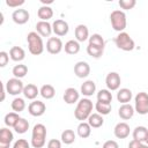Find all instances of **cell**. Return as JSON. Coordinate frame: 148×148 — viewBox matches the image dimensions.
I'll use <instances>...</instances> for the list:
<instances>
[{
  "instance_id": "cell-44",
  "label": "cell",
  "mask_w": 148,
  "mask_h": 148,
  "mask_svg": "<svg viewBox=\"0 0 148 148\" xmlns=\"http://www.w3.org/2000/svg\"><path fill=\"white\" fill-rule=\"evenodd\" d=\"M102 148H119V145L114 140H108V141H105L103 143Z\"/></svg>"
},
{
  "instance_id": "cell-36",
  "label": "cell",
  "mask_w": 148,
  "mask_h": 148,
  "mask_svg": "<svg viewBox=\"0 0 148 148\" xmlns=\"http://www.w3.org/2000/svg\"><path fill=\"white\" fill-rule=\"evenodd\" d=\"M103 52H104V49L103 47H98V46H94V45H90L88 44L87 46V53L91 57V58H95V59H98L103 56Z\"/></svg>"
},
{
  "instance_id": "cell-7",
  "label": "cell",
  "mask_w": 148,
  "mask_h": 148,
  "mask_svg": "<svg viewBox=\"0 0 148 148\" xmlns=\"http://www.w3.org/2000/svg\"><path fill=\"white\" fill-rule=\"evenodd\" d=\"M5 87H6V90L9 95H13V96H17L23 92V89H24V84L23 82L21 81V79H17V77H12L9 79L6 83H5Z\"/></svg>"
},
{
  "instance_id": "cell-8",
  "label": "cell",
  "mask_w": 148,
  "mask_h": 148,
  "mask_svg": "<svg viewBox=\"0 0 148 148\" xmlns=\"http://www.w3.org/2000/svg\"><path fill=\"white\" fill-rule=\"evenodd\" d=\"M64 44L59 37H50L46 42V51L50 54H58L62 51Z\"/></svg>"
},
{
  "instance_id": "cell-13",
  "label": "cell",
  "mask_w": 148,
  "mask_h": 148,
  "mask_svg": "<svg viewBox=\"0 0 148 148\" xmlns=\"http://www.w3.org/2000/svg\"><path fill=\"white\" fill-rule=\"evenodd\" d=\"M74 74L79 79H84L90 74V66L87 61H77L74 65Z\"/></svg>"
},
{
  "instance_id": "cell-20",
  "label": "cell",
  "mask_w": 148,
  "mask_h": 148,
  "mask_svg": "<svg viewBox=\"0 0 148 148\" xmlns=\"http://www.w3.org/2000/svg\"><path fill=\"white\" fill-rule=\"evenodd\" d=\"M96 91V84L92 80H87L84 81L82 84H81V88H80V92L86 96V97H89V96H92Z\"/></svg>"
},
{
  "instance_id": "cell-24",
  "label": "cell",
  "mask_w": 148,
  "mask_h": 148,
  "mask_svg": "<svg viewBox=\"0 0 148 148\" xmlns=\"http://www.w3.org/2000/svg\"><path fill=\"white\" fill-rule=\"evenodd\" d=\"M87 120H88V124L90 125L91 128H99V127H102L103 124H104L103 116L99 114V113H97V112L91 113Z\"/></svg>"
},
{
  "instance_id": "cell-14",
  "label": "cell",
  "mask_w": 148,
  "mask_h": 148,
  "mask_svg": "<svg viewBox=\"0 0 148 148\" xmlns=\"http://www.w3.org/2000/svg\"><path fill=\"white\" fill-rule=\"evenodd\" d=\"M13 139L14 135L9 128L2 127L0 130V148H9Z\"/></svg>"
},
{
  "instance_id": "cell-16",
  "label": "cell",
  "mask_w": 148,
  "mask_h": 148,
  "mask_svg": "<svg viewBox=\"0 0 148 148\" xmlns=\"http://www.w3.org/2000/svg\"><path fill=\"white\" fill-rule=\"evenodd\" d=\"M36 32L40 35L42 37H49L53 32L52 30V24H50L47 21H38L36 23Z\"/></svg>"
},
{
  "instance_id": "cell-33",
  "label": "cell",
  "mask_w": 148,
  "mask_h": 148,
  "mask_svg": "<svg viewBox=\"0 0 148 148\" xmlns=\"http://www.w3.org/2000/svg\"><path fill=\"white\" fill-rule=\"evenodd\" d=\"M10 108L13 110V112H16V113H20L22 112L24 109H25V102L23 98L21 97H15L12 103H10Z\"/></svg>"
},
{
  "instance_id": "cell-6",
  "label": "cell",
  "mask_w": 148,
  "mask_h": 148,
  "mask_svg": "<svg viewBox=\"0 0 148 148\" xmlns=\"http://www.w3.org/2000/svg\"><path fill=\"white\" fill-rule=\"evenodd\" d=\"M134 110L141 116L148 113V94L146 91H140L134 97Z\"/></svg>"
},
{
  "instance_id": "cell-40",
  "label": "cell",
  "mask_w": 148,
  "mask_h": 148,
  "mask_svg": "<svg viewBox=\"0 0 148 148\" xmlns=\"http://www.w3.org/2000/svg\"><path fill=\"white\" fill-rule=\"evenodd\" d=\"M13 148H30V143L25 139H18L14 142Z\"/></svg>"
},
{
  "instance_id": "cell-21",
  "label": "cell",
  "mask_w": 148,
  "mask_h": 148,
  "mask_svg": "<svg viewBox=\"0 0 148 148\" xmlns=\"http://www.w3.org/2000/svg\"><path fill=\"white\" fill-rule=\"evenodd\" d=\"M9 57L13 61L20 62L25 58V51L21 46H12L9 50Z\"/></svg>"
},
{
  "instance_id": "cell-42",
  "label": "cell",
  "mask_w": 148,
  "mask_h": 148,
  "mask_svg": "<svg viewBox=\"0 0 148 148\" xmlns=\"http://www.w3.org/2000/svg\"><path fill=\"white\" fill-rule=\"evenodd\" d=\"M6 5L12 8H18L20 6L24 5V0H6Z\"/></svg>"
},
{
  "instance_id": "cell-10",
  "label": "cell",
  "mask_w": 148,
  "mask_h": 148,
  "mask_svg": "<svg viewBox=\"0 0 148 148\" xmlns=\"http://www.w3.org/2000/svg\"><path fill=\"white\" fill-rule=\"evenodd\" d=\"M45 111H46V105L42 101L35 99L28 105V112L32 117H40L45 113Z\"/></svg>"
},
{
  "instance_id": "cell-11",
  "label": "cell",
  "mask_w": 148,
  "mask_h": 148,
  "mask_svg": "<svg viewBox=\"0 0 148 148\" xmlns=\"http://www.w3.org/2000/svg\"><path fill=\"white\" fill-rule=\"evenodd\" d=\"M29 18H30V14L27 9L17 8L12 13V20L16 24H20V25L25 24L29 21Z\"/></svg>"
},
{
  "instance_id": "cell-39",
  "label": "cell",
  "mask_w": 148,
  "mask_h": 148,
  "mask_svg": "<svg viewBox=\"0 0 148 148\" xmlns=\"http://www.w3.org/2000/svg\"><path fill=\"white\" fill-rule=\"evenodd\" d=\"M119 7L124 10H128V9H133L136 5V1L135 0H119L118 2Z\"/></svg>"
},
{
  "instance_id": "cell-19",
  "label": "cell",
  "mask_w": 148,
  "mask_h": 148,
  "mask_svg": "<svg viewBox=\"0 0 148 148\" xmlns=\"http://www.w3.org/2000/svg\"><path fill=\"white\" fill-rule=\"evenodd\" d=\"M134 112H135L134 106H132L130 103H127V104H121V106H120L119 110H118V114H119V117H120L123 120H128V119H131V118L134 116Z\"/></svg>"
},
{
  "instance_id": "cell-30",
  "label": "cell",
  "mask_w": 148,
  "mask_h": 148,
  "mask_svg": "<svg viewBox=\"0 0 148 148\" xmlns=\"http://www.w3.org/2000/svg\"><path fill=\"white\" fill-rule=\"evenodd\" d=\"M61 142L65 143V145H72L75 142V139H76V134L73 130H65L62 131L61 133Z\"/></svg>"
},
{
  "instance_id": "cell-4",
  "label": "cell",
  "mask_w": 148,
  "mask_h": 148,
  "mask_svg": "<svg viewBox=\"0 0 148 148\" xmlns=\"http://www.w3.org/2000/svg\"><path fill=\"white\" fill-rule=\"evenodd\" d=\"M110 22H111V25H112L113 30H116L118 32H123L126 29V25H127V18H126L125 12L120 10V9H116V10L111 12Z\"/></svg>"
},
{
  "instance_id": "cell-46",
  "label": "cell",
  "mask_w": 148,
  "mask_h": 148,
  "mask_svg": "<svg viewBox=\"0 0 148 148\" xmlns=\"http://www.w3.org/2000/svg\"><path fill=\"white\" fill-rule=\"evenodd\" d=\"M40 2L43 3V6H47V5L53 3V0H40Z\"/></svg>"
},
{
  "instance_id": "cell-2",
  "label": "cell",
  "mask_w": 148,
  "mask_h": 148,
  "mask_svg": "<svg viewBox=\"0 0 148 148\" xmlns=\"http://www.w3.org/2000/svg\"><path fill=\"white\" fill-rule=\"evenodd\" d=\"M28 49L32 56H39L44 52V43L42 36L38 35L36 31H31L27 35Z\"/></svg>"
},
{
  "instance_id": "cell-32",
  "label": "cell",
  "mask_w": 148,
  "mask_h": 148,
  "mask_svg": "<svg viewBox=\"0 0 148 148\" xmlns=\"http://www.w3.org/2000/svg\"><path fill=\"white\" fill-rule=\"evenodd\" d=\"M97 102L111 104V102H112V94H111V91L109 89H101L97 92Z\"/></svg>"
},
{
  "instance_id": "cell-29",
  "label": "cell",
  "mask_w": 148,
  "mask_h": 148,
  "mask_svg": "<svg viewBox=\"0 0 148 148\" xmlns=\"http://www.w3.org/2000/svg\"><path fill=\"white\" fill-rule=\"evenodd\" d=\"M39 94L45 99H51L56 95V89L52 84H43L39 89Z\"/></svg>"
},
{
  "instance_id": "cell-37",
  "label": "cell",
  "mask_w": 148,
  "mask_h": 148,
  "mask_svg": "<svg viewBox=\"0 0 148 148\" xmlns=\"http://www.w3.org/2000/svg\"><path fill=\"white\" fill-rule=\"evenodd\" d=\"M95 110L97 111V113L102 114V116H106L111 112L112 110V106L111 104H108V103H102V102H96L95 104Z\"/></svg>"
},
{
  "instance_id": "cell-9",
  "label": "cell",
  "mask_w": 148,
  "mask_h": 148,
  "mask_svg": "<svg viewBox=\"0 0 148 148\" xmlns=\"http://www.w3.org/2000/svg\"><path fill=\"white\" fill-rule=\"evenodd\" d=\"M120 83H121V79L117 72H110L105 77V84L110 91L119 90Z\"/></svg>"
},
{
  "instance_id": "cell-12",
  "label": "cell",
  "mask_w": 148,
  "mask_h": 148,
  "mask_svg": "<svg viewBox=\"0 0 148 148\" xmlns=\"http://www.w3.org/2000/svg\"><path fill=\"white\" fill-rule=\"evenodd\" d=\"M52 30L53 32L59 36V37H62V36H66L69 31V25L68 23L65 21V20H61V18H58L53 23H52Z\"/></svg>"
},
{
  "instance_id": "cell-5",
  "label": "cell",
  "mask_w": 148,
  "mask_h": 148,
  "mask_svg": "<svg viewBox=\"0 0 148 148\" xmlns=\"http://www.w3.org/2000/svg\"><path fill=\"white\" fill-rule=\"evenodd\" d=\"M114 44L119 49V50H123V51H133L134 47H135V43L133 40V38L125 31L123 32H119L116 37H114Z\"/></svg>"
},
{
  "instance_id": "cell-47",
  "label": "cell",
  "mask_w": 148,
  "mask_h": 148,
  "mask_svg": "<svg viewBox=\"0 0 148 148\" xmlns=\"http://www.w3.org/2000/svg\"><path fill=\"white\" fill-rule=\"evenodd\" d=\"M140 148H148V145H147V143H142Z\"/></svg>"
},
{
  "instance_id": "cell-17",
  "label": "cell",
  "mask_w": 148,
  "mask_h": 148,
  "mask_svg": "<svg viewBox=\"0 0 148 148\" xmlns=\"http://www.w3.org/2000/svg\"><path fill=\"white\" fill-rule=\"evenodd\" d=\"M65 103L67 104H74V103H77L80 101V92L73 88V87H69L65 90L64 92V96H62Z\"/></svg>"
},
{
  "instance_id": "cell-22",
  "label": "cell",
  "mask_w": 148,
  "mask_h": 148,
  "mask_svg": "<svg viewBox=\"0 0 148 148\" xmlns=\"http://www.w3.org/2000/svg\"><path fill=\"white\" fill-rule=\"evenodd\" d=\"M23 96L27 98V99H31V101H35V98L38 96L39 94V89L37 88V86L32 84V83H28L27 86H24V89H23Z\"/></svg>"
},
{
  "instance_id": "cell-1",
  "label": "cell",
  "mask_w": 148,
  "mask_h": 148,
  "mask_svg": "<svg viewBox=\"0 0 148 148\" xmlns=\"http://www.w3.org/2000/svg\"><path fill=\"white\" fill-rule=\"evenodd\" d=\"M92 109L94 105L89 98H81L77 102L76 108L74 110V117L80 121H84L92 113Z\"/></svg>"
},
{
  "instance_id": "cell-48",
  "label": "cell",
  "mask_w": 148,
  "mask_h": 148,
  "mask_svg": "<svg viewBox=\"0 0 148 148\" xmlns=\"http://www.w3.org/2000/svg\"><path fill=\"white\" fill-rule=\"evenodd\" d=\"M147 145H148V134H147V138H146V141H145Z\"/></svg>"
},
{
  "instance_id": "cell-43",
  "label": "cell",
  "mask_w": 148,
  "mask_h": 148,
  "mask_svg": "<svg viewBox=\"0 0 148 148\" xmlns=\"http://www.w3.org/2000/svg\"><path fill=\"white\" fill-rule=\"evenodd\" d=\"M47 148H61V141L58 140V139H51L47 145H46Z\"/></svg>"
},
{
  "instance_id": "cell-28",
  "label": "cell",
  "mask_w": 148,
  "mask_h": 148,
  "mask_svg": "<svg viewBox=\"0 0 148 148\" xmlns=\"http://www.w3.org/2000/svg\"><path fill=\"white\" fill-rule=\"evenodd\" d=\"M147 134H148V130L147 127L145 126H136L134 130H133V139L134 140H138L140 142H145L146 141V138H147Z\"/></svg>"
},
{
  "instance_id": "cell-25",
  "label": "cell",
  "mask_w": 148,
  "mask_h": 148,
  "mask_svg": "<svg viewBox=\"0 0 148 148\" xmlns=\"http://www.w3.org/2000/svg\"><path fill=\"white\" fill-rule=\"evenodd\" d=\"M65 52L67 54H71V56H74L76 53L80 52V43L76 40V39H71L68 42L65 43Z\"/></svg>"
},
{
  "instance_id": "cell-31",
  "label": "cell",
  "mask_w": 148,
  "mask_h": 148,
  "mask_svg": "<svg viewBox=\"0 0 148 148\" xmlns=\"http://www.w3.org/2000/svg\"><path fill=\"white\" fill-rule=\"evenodd\" d=\"M20 119H21V117L18 116V113H16V112H9V113H7L5 116L3 123H5V125L7 127H13L14 128V126L17 124V121Z\"/></svg>"
},
{
  "instance_id": "cell-35",
  "label": "cell",
  "mask_w": 148,
  "mask_h": 148,
  "mask_svg": "<svg viewBox=\"0 0 148 148\" xmlns=\"http://www.w3.org/2000/svg\"><path fill=\"white\" fill-rule=\"evenodd\" d=\"M89 44L90 45H94V46H98V47H103L105 46V40L103 38L102 35L99 34H92L90 37H89Z\"/></svg>"
},
{
  "instance_id": "cell-15",
  "label": "cell",
  "mask_w": 148,
  "mask_h": 148,
  "mask_svg": "<svg viewBox=\"0 0 148 148\" xmlns=\"http://www.w3.org/2000/svg\"><path fill=\"white\" fill-rule=\"evenodd\" d=\"M130 131H131L130 125L125 121H120L114 126L113 134L117 139H126L130 135Z\"/></svg>"
},
{
  "instance_id": "cell-45",
  "label": "cell",
  "mask_w": 148,
  "mask_h": 148,
  "mask_svg": "<svg viewBox=\"0 0 148 148\" xmlns=\"http://www.w3.org/2000/svg\"><path fill=\"white\" fill-rule=\"evenodd\" d=\"M142 143H143V142H140V141L133 139L132 141H130V143H128V148H140Z\"/></svg>"
},
{
  "instance_id": "cell-23",
  "label": "cell",
  "mask_w": 148,
  "mask_h": 148,
  "mask_svg": "<svg viewBox=\"0 0 148 148\" xmlns=\"http://www.w3.org/2000/svg\"><path fill=\"white\" fill-rule=\"evenodd\" d=\"M133 97V94H132V90L128 89V88H121L118 90L117 92V99L118 102H120L121 104H127L131 102Z\"/></svg>"
},
{
  "instance_id": "cell-3",
  "label": "cell",
  "mask_w": 148,
  "mask_h": 148,
  "mask_svg": "<svg viewBox=\"0 0 148 148\" xmlns=\"http://www.w3.org/2000/svg\"><path fill=\"white\" fill-rule=\"evenodd\" d=\"M46 142V127L43 124H36L31 132V146L34 148H42Z\"/></svg>"
},
{
  "instance_id": "cell-26",
  "label": "cell",
  "mask_w": 148,
  "mask_h": 148,
  "mask_svg": "<svg viewBox=\"0 0 148 148\" xmlns=\"http://www.w3.org/2000/svg\"><path fill=\"white\" fill-rule=\"evenodd\" d=\"M76 132H77V135L82 139H87L90 136L91 134V127L90 125L88 124V121H81L79 125H77V128H76Z\"/></svg>"
},
{
  "instance_id": "cell-41",
  "label": "cell",
  "mask_w": 148,
  "mask_h": 148,
  "mask_svg": "<svg viewBox=\"0 0 148 148\" xmlns=\"http://www.w3.org/2000/svg\"><path fill=\"white\" fill-rule=\"evenodd\" d=\"M9 61V53H7L6 51H1L0 52V67H5Z\"/></svg>"
},
{
  "instance_id": "cell-34",
  "label": "cell",
  "mask_w": 148,
  "mask_h": 148,
  "mask_svg": "<svg viewBox=\"0 0 148 148\" xmlns=\"http://www.w3.org/2000/svg\"><path fill=\"white\" fill-rule=\"evenodd\" d=\"M12 73L14 75V77H17V79H22L27 74H28V67L23 64H18V65H15L12 69Z\"/></svg>"
},
{
  "instance_id": "cell-27",
  "label": "cell",
  "mask_w": 148,
  "mask_h": 148,
  "mask_svg": "<svg viewBox=\"0 0 148 148\" xmlns=\"http://www.w3.org/2000/svg\"><path fill=\"white\" fill-rule=\"evenodd\" d=\"M37 15L40 18V21H49L53 17V9L50 6H40L37 10Z\"/></svg>"
},
{
  "instance_id": "cell-38",
  "label": "cell",
  "mask_w": 148,
  "mask_h": 148,
  "mask_svg": "<svg viewBox=\"0 0 148 148\" xmlns=\"http://www.w3.org/2000/svg\"><path fill=\"white\" fill-rule=\"evenodd\" d=\"M14 130H15V132L18 133V134H24V133L29 130V121H28L25 118H21V119L17 121V124L14 126Z\"/></svg>"
},
{
  "instance_id": "cell-18",
  "label": "cell",
  "mask_w": 148,
  "mask_h": 148,
  "mask_svg": "<svg viewBox=\"0 0 148 148\" xmlns=\"http://www.w3.org/2000/svg\"><path fill=\"white\" fill-rule=\"evenodd\" d=\"M74 35H75V39L79 42V43H82V42H86L87 39H89V29L87 25L84 24H79L76 25L75 28V31H74Z\"/></svg>"
}]
</instances>
